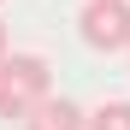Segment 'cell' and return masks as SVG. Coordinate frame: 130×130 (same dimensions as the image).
<instances>
[{
	"instance_id": "obj_1",
	"label": "cell",
	"mask_w": 130,
	"mask_h": 130,
	"mask_svg": "<svg viewBox=\"0 0 130 130\" xmlns=\"http://www.w3.org/2000/svg\"><path fill=\"white\" fill-rule=\"evenodd\" d=\"M53 95V71L41 53H6L0 59V118H30Z\"/></svg>"
},
{
	"instance_id": "obj_2",
	"label": "cell",
	"mask_w": 130,
	"mask_h": 130,
	"mask_svg": "<svg viewBox=\"0 0 130 130\" xmlns=\"http://www.w3.org/2000/svg\"><path fill=\"white\" fill-rule=\"evenodd\" d=\"M77 30L95 53H130V0H83Z\"/></svg>"
},
{
	"instance_id": "obj_3",
	"label": "cell",
	"mask_w": 130,
	"mask_h": 130,
	"mask_svg": "<svg viewBox=\"0 0 130 130\" xmlns=\"http://www.w3.org/2000/svg\"><path fill=\"white\" fill-rule=\"evenodd\" d=\"M24 130H89V112H83L77 101H65V95H47L24 118Z\"/></svg>"
},
{
	"instance_id": "obj_4",
	"label": "cell",
	"mask_w": 130,
	"mask_h": 130,
	"mask_svg": "<svg viewBox=\"0 0 130 130\" xmlns=\"http://www.w3.org/2000/svg\"><path fill=\"white\" fill-rule=\"evenodd\" d=\"M89 130H130V101H106L101 112H89Z\"/></svg>"
},
{
	"instance_id": "obj_5",
	"label": "cell",
	"mask_w": 130,
	"mask_h": 130,
	"mask_svg": "<svg viewBox=\"0 0 130 130\" xmlns=\"http://www.w3.org/2000/svg\"><path fill=\"white\" fill-rule=\"evenodd\" d=\"M0 59H6V24H0Z\"/></svg>"
}]
</instances>
